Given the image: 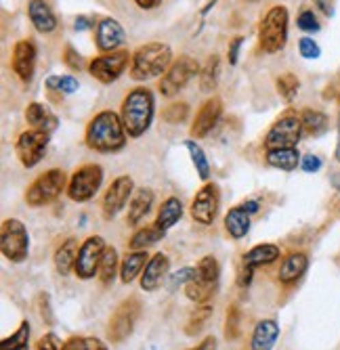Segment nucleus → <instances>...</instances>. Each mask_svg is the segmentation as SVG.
I'll return each mask as SVG.
<instances>
[{
  "instance_id": "obj_1",
  "label": "nucleus",
  "mask_w": 340,
  "mask_h": 350,
  "mask_svg": "<svg viewBox=\"0 0 340 350\" xmlns=\"http://www.w3.org/2000/svg\"><path fill=\"white\" fill-rule=\"evenodd\" d=\"M127 129L120 113L103 109L90 118L84 131V143L97 153H118L127 147Z\"/></svg>"
},
{
  "instance_id": "obj_2",
  "label": "nucleus",
  "mask_w": 340,
  "mask_h": 350,
  "mask_svg": "<svg viewBox=\"0 0 340 350\" xmlns=\"http://www.w3.org/2000/svg\"><path fill=\"white\" fill-rule=\"evenodd\" d=\"M156 116V99H153V92L145 86L133 88L120 107V118L125 122L127 135L131 139L143 137Z\"/></svg>"
},
{
  "instance_id": "obj_3",
  "label": "nucleus",
  "mask_w": 340,
  "mask_h": 350,
  "mask_svg": "<svg viewBox=\"0 0 340 350\" xmlns=\"http://www.w3.org/2000/svg\"><path fill=\"white\" fill-rule=\"evenodd\" d=\"M172 61V49L166 42H145L131 57V78L145 82L164 76Z\"/></svg>"
},
{
  "instance_id": "obj_4",
  "label": "nucleus",
  "mask_w": 340,
  "mask_h": 350,
  "mask_svg": "<svg viewBox=\"0 0 340 350\" xmlns=\"http://www.w3.org/2000/svg\"><path fill=\"white\" fill-rule=\"evenodd\" d=\"M290 13L284 5H275L267 11L259 25V46L267 55L280 53L288 42Z\"/></svg>"
},
{
  "instance_id": "obj_5",
  "label": "nucleus",
  "mask_w": 340,
  "mask_h": 350,
  "mask_svg": "<svg viewBox=\"0 0 340 350\" xmlns=\"http://www.w3.org/2000/svg\"><path fill=\"white\" fill-rule=\"evenodd\" d=\"M68 174L59 168H51L36 176V180L25 191V204L32 208H42L53 204L64 191H68Z\"/></svg>"
},
{
  "instance_id": "obj_6",
  "label": "nucleus",
  "mask_w": 340,
  "mask_h": 350,
  "mask_svg": "<svg viewBox=\"0 0 340 350\" xmlns=\"http://www.w3.org/2000/svg\"><path fill=\"white\" fill-rule=\"evenodd\" d=\"M0 250H3V256L13 265H21L27 260L29 233L19 218L3 220V227H0Z\"/></svg>"
},
{
  "instance_id": "obj_7",
  "label": "nucleus",
  "mask_w": 340,
  "mask_h": 350,
  "mask_svg": "<svg viewBox=\"0 0 340 350\" xmlns=\"http://www.w3.org/2000/svg\"><path fill=\"white\" fill-rule=\"evenodd\" d=\"M141 310H143V306L137 296H131L118 304V308L114 310L112 319H109V325H107V338L112 344H122L133 336L135 325L141 317Z\"/></svg>"
},
{
  "instance_id": "obj_8",
  "label": "nucleus",
  "mask_w": 340,
  "mask_h": 350,
  "mask_svg": "<svg viewBox=\"0 0 340 350\" xmlns=\"http://www.w3.org/2000/svg\"><path fill=\"white\" fill-rule=\"evenodd\" d=\"M103 183V168L99 164H84L68 180V198L78 204H86L97 196Z\"/></svg>"
},
{
  "instance_id": "obj_9",
  "label": "nucleus",
  "mask_w": 340,
  "mask_h": 350,
  "mask_svg": "<svg viewBox=\"0 0 340 350\" xmlns=\"http://www.w3.org/2000/svg\"><path fill=\"white\" fill-rule=\"evenodd\" d=\"M198 72H200V63L189 55H181L179 59L172 61V66L160 78L158 90L162 92V97H174V94H179L194 80V76H198Z\"/></svg>"
},
{
  "instance_id": "obj_10",
  "label": "nucleus",
  "mask_w": 340,
  "mask_h": 350,
  "mask_svg": "<svg viewBox=\"0 0 340 350\" xmlns=\"http://www.w3.org/2000/svg\"><path fill=\"white\" fill-rule=\"evenodd\" d=\"M131 53L120 49V51H114V53H103L95 59H90L88 63V74L95 78L97 82L101 84H112L116 82L125 70L129 68L131 63Z\"/></svg>"
},
{
  "instance_id": "obj_11",
  "label": "nucleus",
  "mask_w": 340,
  "mask_h": 350,
  "mask_svg": "<svg viewBox=\"0 0 340 350\" xmlns=\"http://www.w3.org/2000/svg\"><path fill=\"white\" fill-rule=\"evenodd\" d=\"M304 135L300 116L286 113L271 124L269 133L265 135V149H280V147H296L300 137Z\"/></svg>"
},
{
  "instance_id": "obj_12",
  "label": "nucleus",
  "mask_w": 340,
  "mask_h": 350,
  "mask_svg": "<svg viewBox=\"0 0 340 350\" xmlns=\"http://www.w3.org/2000/svg\"><path fill=\"white\" fill-rule=\"evenodd\" d=\"M280 256H282L280 247L273 245V243H259L252 250H248L241 258V267L237 273V285L239 288H248V285L252 283L254 271L261 267L273 265L275 260H280Z\"/></svg>"
},
{
  "instance_id": "obj_13",
  "label": "nucleus",
  "mask_w": 340,
  "mask_h": 350,
  "mask_svg": "<svg viewBox=\"0 0 340 350\" xmlns=\"http://www.w3.org/2000/svg\"><path fill=\"white\" fill-rule=\"evenodd\" d=\"M105 247H107V243L101 235H90L84 243H80L76 269H74L78 279L88 281V279H95V275H99V267L103 260Z\"/></svg>"
},
{
  "instance_id": "obj_14",
  "label": "nucleus",
  "mask_w": 340,
  "mask_h": 350,
  "mask_svg": "<svg viewBox=\"0 0 340 350\" xmlns=\"http://www.w3.org/2000/svg\"><path fill=\"white\" fill-rule=\"evenodd\" d=\"M49 141H51V135L34 131V129L21 133L15 141V153H17V160L21 162V166L23 168L38 166L49 149Z\"/></svg>"
},
{
  "instance_id": "obj_15",
  "label": "nucleus",
  "mask_w": 340,
  "mask_h": 350,
  "mask_svg": "<svg viewBox=\"0 0 340 350\" xmlns=\"http://www.w3.org/2000/svg\"><path fill=\"white\" fill-rule=\"evenodd\" d=\"M221 208V189L214 183H206L192 202V218L198 222V225H212L216 214H219Z\"/></svg>"
},
{
  "instance_id": "obj_16",
  "label": "nucleus",
  "mask_w": 340,
  "mask_h": 350,
  "mask_svg": "<svg viewBox=\"0 0 340 350\" xmlns=\"http://www.w3.org/2000/svg\"><path fill=\"white\" fill-rule=\"evenodd\" d=\"M135 196V180L129 174H122L112 180L103 196V218L112 220L120 214V210H125L129 200Z\"/></svg>"
},
{
  "instance_id": "obj_17",
  "label": "nucleus",
  "mask_w": 340,
  "mask_h": 350,
  "mask_svg": "<svg viewBox=\"0 0 340 350\" xmlns=\"http://www.w3.org/2000/svg\"><path fill=\"white\" fill-rule=\"evenodd\" d=\"M36 59H38V49H36V42L32 38H23V40L15 42L13 57H11V68L23 84H27L34 78Z\"/></svg>"
},
{
  "instance_id": "obj_18",
  "label": "nucleus",
  "mask_w": 340,
  "mask_h": 350,
  "mask_svg": "<svg viewBox=\"0 0 340 350\" xmlns=\"http://www.w3.org/2000/svg\"><path fill=\"white\" fill-rule=\"evenodd\" d=\"M127 42V31L114 17H103L95 23V44L99 53H114Z\"/></svg>"
},
{
  "instance_id": "obj_19",
  "label": "nucleus",
  "mask_w": 340,
  "mask_h": 350,
  "mask_svg": "<svg viewBox=\"0 0 340 350\" xmlns=\"http://www.w3.org/2000/svg\"><path fill=\"white\" fill-rule=\"evenodd\" d=\"M221 116H223V101L219 97H210L208 101H204L198 116H196V120H194V126L189 129L192 139L208 137L214 126L219 124Z\"/></svg>"
},
{
  "instance_id": "obj_20",
  "label": "nucleus",
  "mask_w": 340,
  "mask_h": 350,
  "mask_svg": "<svg viewBox=\"0 0 340 350\" xmlns=\"http://www.w3.org/2000/svg\"><path fill=\"white\" fill-rule=\"evenodd\" d=\"M168 269H170V258L166 256V254H162V252L153 254V256L149 258V262L145 265L141 277H139L141 290L147 294L156 292L164 283V279L168 277Z\"/></svg>"
},
{
  "instance_id": "obj_21",
  "label": "nucleus",
  "mask_w": 340,
  "mask_h": 350,
  "mask_svg": "<svg viewBox=\"0 0 340 350\" xmlns=\"http://www.w3.org/2000/svg\"><path fill=\"white\" fill-rule=\"evenodd\" d=\"M27 17L40 34H51L59 25L57 15L47 0H27Z\"/></svg>"
},
{
  "instance_id": "obj_22",
  "label": "nucleus",
  "mask_w": 340,
  "mask_h": 350,
  "mask_svg": "<svg viewBox=\"0 0 340 350\" xmlns=\"http://www.w3.org/2000/svg\"><path fill=\"white\" fill-rule=\"evenodd\" d=\"M25 122L32 126L34 131H40V133H47V135H51V133H55L57 131V126H59V120H57V116L44 105V103H38V101H34V103H29L27 107H25Z\"/></svg>"
},
{
  "instance_id": "obj_23",
  "label": "nucleus",
  "mask_w": 340,
  "mask_h": 350,
  "mask_svg": "<svg viewBox=\"0 0 340 350\" xmlns=\"http://www.w3.org/2000/svg\"><path fill=\"white\" fill-rule=\"evenodd\" d=\"M265 160L269 166L277 170L292 172L300 166L302 155L298 153L296 147H280V149H265Z\"/></svg>"
},
{
  "instance_id": "obj_24",
  "label": "nucleus",
  "mask_w": 340,
  "mask_h": 350,
  "mask_svg": "<svg viewBox=\"0 0 340 350\" xmlns=\"http://www.w3.org/2000/svg\"><path fill=\"white\" fill-rule=\"evenodd\" d=\"M309 269V258L306 254L302 252H292L288 254V256L284 258L282 267H280V273H277V277H280V281L284 285H292L296 283Z\"/></svg>"
},
{
  "instance_id": "obj_25",
  "label": "nucleus",
  "mask_w": 340,
  "mask_h": 350,
  "mask_svg": "<svg viewBox=\"0 0 340 350\" xmlns=\"http://www.w3.org/2000/svg\"><path fill=\"white\" fill-rule=\"evenodd\" d=\"M78 239L70 237L61 243L57 250H55V256H53V262H55V269L61 277H68L74 269H76V258H78Z\"/></svg>"
},
{
  "instance_id": "obj_26",
  "label": "nucleus",
  "mask_w": 340,
  "mask_h": 350,
  "mask_svg": "<svg viewBox=\"0 0 340 350\" xmlns=\"http://www.w3.org/2000/svg\"><path fill=\"white\" fill-rule=\"evenodd\" d=\"M277 338H280V325L275 319H263L257 323L250 340L252 350H273Z\"/></svg>"
},
{
  "instance_id": "obj_27",
  "label": "nucleus",
  "mask_w": 340,
  "mask_h": 350,
  "mask_svg": "<svg viewBox=\"0 0 340 350\" xmlns=\"http://www.w3.org/2000/svg\"><path fill=\"white\" fill-rule=\"evenodd\" d=\"M151 206H153V191L151 189H137L135 196L129 204V216H127V222L131 227H137L139 222L151 212Z\"/></svg>"
},
{
  "instance_id": "obj_28",
  "label": "nucleus",
  "mask_w": 340,
  "mask_h": 350,
  "mask_svg": "<svg viewBox=\"0 0 340 350\" xmlns=\"http://www.w3.org/2000/svg\"><path fill=\"white\" fill-rule=\"evenodd\" d=\"M149 262V256H147V250H137V252H131L125 256L120 265V279L122 283H133L137 277H141L145 265Z\"/></svg>"
},
{
  "instance_id": "obj_29",
  "label": "nucleus",
  "mask_w": 340,
  "mask_h": 350,
  "mask_svg": "<svg viewBox=\"0 0 340 350\" xmlns=\"http://www.w3.org/2000/svg\"><path fill=\"white\" fill-rule=\"evenodd\" d=\"M225 231L233 239H244L250 231V214L246 212L241 206H233L225 214Z\"/></svg>"
},
{
  "instance_id": "obj_30",
  "label": "nucleus",
  "mask_w": 340,
  "mask_h": 350,
  "mask_svg": "<svg viewBox=\"0 0 340 350\" xmlns=\"http://www.w3.org/2000/svg\"><path fill=\"white\" fill-rule=\"evenodd\" d=\"M183 202L179 198H168L162 202L160 210H158V216H156V225L164 231H168L170 227H174L176 222L183 218Z\"/></svg>"
},
{
  "instance_id": "obj_31",
  "label": "nucleus",
  "mask_w": 340,
  "mask_h": 350,
  "mask_svg": "<svg viewBox=\"0 0 340 350\" xmlns=\"http://www.w3.org/2000/svg\"><path fill=\"white\" fill-rule=\"evenodd\" d=\"M300 122H302L304 133L311 135V137H322L330 129V118L324 111L311 109V107H306V109L300 111Z\"/></svg>"
},
{
  "instance_id": "obj_32",
  "label": "nucleus",
  "mask_w": 340,
  "mask_h": 350,
  "mask_svg": "<svg viewBox=\"0 0 340 350\" xmlns=\"http://www.w3.org/2000/svg\"><path fill=\"white\" fill-rule=\"evenodd\" d=\"M164 235H166V231L160 229V227L156 225V222H153V225L141 227V229H137V231L133 233V237H131V241H129V247H131L133 252H137V250H147L149 245H153V243H158L160 239H164Z\"/></svg>"
},
{
  "instance_id": "obj_33",
  "label": "nucleus",
  "mask_w": 340,
  "mask_h": 350,
  "mask_svg": "<svg viewBox=\"0 0 340 350\" xmlns=\"http://www.w3.org/2000/svg\"><path fill=\"white\" fill-rule=\"evenodd\" d=\"M219 76H221V57L212 55V57H208L206 66L200 70V90L214 92L216 84H219Z\"/></svg>"
},
{
  "instance_id": "obj_34",
  "label": "nucleus",
  "mask_w": 340,
  "mask_h": 350,
  "mask_svg": "<svg viewBox=\"0 0 340 350\" xmlns=\"http://www.w3.org/2000/svg\"><path fill=\"white\" fill-rule=\"evenodd\" d=\"M216 285L219 283H210V281H202V279H194L185 285V294L187 298L196 304H206L214 294H216Z\"/></svg>"
},
{
  "instance_id": "obj_35",
  "label": "nucleus",
  "mask_w": 340,
  "mask_h": 350,
  "mask_svg": "<svg viewBox=\"0 0 340 350\" xmlns=\"http://www.w3.org/2000/svg\"><path fill=\"white\" fill-rule=\"evenodd\" d=\"M185 149L189 151L192 164H194L198 176L202 180H208L210 178V162H208V157H206V151L200 147V143H196V139H187V141H185Z\"/></svg>"
},
{
  "instance_id": "obj_36",
  "label": "nucleus",
  "mask_w": 340,
  "mask_h": 350,
  "mask_svg": "<svg viewBox=\"0 0 340 350\" xmlns=\"http://www.w3.org/2000/svg\"><path fill=\"white\" fill-rule=\"evenodd\" d=\"M212 312H214V310H212L210 304H200V306L189 314L187 323H185V334H187V336H198V334L206 327V323L210 321Z\"/></svg>"
},
{
  "instance_id": "obj_37",
  "label": "nucleus",
  "mask_w": 340,
  "mask_h": 350,
  "mask_svg": "<svg viewBox=\"0 0 340 350\" xmlns=\"http://www.w3.org/2000/svg\"><path fill=\"white\" fill-rule=\"evenodd\" d=\"M29 334H32L29 323L21 321L15 334H11L9 338L0 342V350H29Z\"/></svg>"
},
{
  "instance_id": "obj_38",
  "label": "nucleus",
  "mask_w": 340,
  "mask_h": 350,
  "mask_svg": "<svg viewBox=\"0 0 340 350\" xmlns=\"http://www.w3.org/2000/svg\"><path fill=\"white\" fill-rule=\"evenodd\" d=\"M298 88H300V80L294 74H290V72L275 78V90H277V94H280V97L286 103H292L296 99Z\"/></svg>"
},
{
  "instance_id": "obj_39",
  "label": "nucleus",
  "mask_w": 340,
  "mask_h": 350,
  "mask_svg": "<svg viewBox=\"0 0 340 350\" xmlns=\"http://www.w3.org/2000/svg\"><path fill=\"white\" fill-rule=\"evenodd\" d=\"M120 256H118V250L114 245H107L105 247V254H103V260H101V267H99V279L103 283H112L118 269H120Z\"/></svg>"
},
{
  "instance_id": "obj_40",
  "label": "nucleus",
  "mask_w": 340,
  "mask_h": 350,
  "mask_svg": "<svg viewBox=\"0 0 340 350\" xmlns=\"http://www.w3.org/2000/svg\"><path fill=\"white\" fill-rule=\"evenodd\" d=\"M47 90L51 94L61 92V94H74L80 88V82L74 76H49L44 82Z\"/></svg>"
},
{
  "instance_id": "obj_41",
  "label": "nucleus",
  "mask_w": 340,
  "mask_h": 350,
  "mask_svg": "<svg viewBox=\"0 0 340 350\" xmlns=\"http://www.w3.org/2000/svg\"><path fill=\"white\" fill-rule=\"evenodd\" d=\"M64 350H109V348L99 338H92V336H72L70 340H66Z\"/></svg>"
},
{
  "instance_id": "obj_42",
  "label": "nucleus",
  "mask_w": 340,
  "mask_h": 350,
  "mask_svg": "<svg viewBox=\"0 0 340 350\" xmlns=\"http://www.w3.org/2000/svg\"><path fill=\"white\" fill-rule=\"evenodd\" d=\"M198 279L202 281H210V283H219V275H221V267H219V260L214 256H204L200 262H198Z\"/></svg>"
},
{
  "instance_id": "obj_43",
  "label": "nucleus",
  "mask_w": 340,
  "mask_h": 350,
  "mask_svg": "<svg viewBox=\"0 0 340 350\" xmlns=\"http://www.w3.org/2000/svg\"><path fill=\"white\" fill-rule=\"evenodd\" d=\"M239 334H241V312L235 304H231L225 314V338L237 340Z\"/></svg>"
},
{
  "instance_id": "obj_44",
  "label": "nucleus",
  "mask_w": 340,
  "mask_h": 350,
  "mask_svg": "<svg viewBox=\"0 0 340 350\" xmlns=\"http://www.w3.org/2000/svg\"><path fill=\"white\" fill-rule=\"evenodd\" d=\"M189 118V105L183 103V101H176V103H170L168 107H164L162 111V120L168 122V124H181Z\"/></svg>"
},
{
  "instance_id": "obj_45",
  "label": "nucleus",
  "mask_w": 340,
  "mask_h": 350,
  "mask_svg": "<svg viewBox=\"0 0 340 350\" xmlns=\"http://www.w3.org/2000/svg\"><path fill=\"white\" fill-rule=\"evenodd\" d=\"M198 277V269H194V267H185V269H181V271H176L172 277H168V290L170 292H174L176 288H185L189 281H194Z\"/></svg>"
},
{
  "instance_id": "obj_46",
  "label": "nucleus",
  "mask_w": 340,
  "mask_h": 350,
  "mask_svg": "<svg viewBox=\"0 0 340 350\" xmlns=\"http://www.w3.org/2000/svg\"><path fill=\"white\" fill-rule=\"evenodd\" d=\"M296 25L298 29L306 31V34H313V31H319V21H317V15L311 11V9H304L298 13L296 17Z\"/></svg>"
},
{
  "instance_id": "obj_47",
  "label": "nucleus",
  "mask_w": 340,
  "mask_h": 350,
  "mask_svg": "<svg viewBox=\"0 0 340 350\" xmlns=\"http://www.w3.org/2000/svg\"><path fill=\"white\" fill-rule=\"evenodd\" d=\"M298 53H300V57H302V59L315 61V59H319L322 49H319V44H317L313 38L304 36V38H300V40H298Z\"/></svg>"
},
{
  "instance_id": "obj_48",
  "label": "nucleus",
  "mask_w": 340,
  "mask_h": 350,
  "mask_svg": "<svg viewBox=\"0 0 340 350\" xmlns=\"http://www.w3.org/2000/svg\"><path fill=\"white\" fill-rule=\"evenodd\" d=\"M64 61H66V66H68L72 72H82V70L86 68L82 55H80L74 46H66V51H64Z\"/></svg>"
},
{
  "instance_id": "obj_49",
  "label": "nucleus",
  "mask_w": 340,
  "mask_h": 350,
  "mask_svg": "<svg viewBox=\"0 0 340 350\" xmlns=\"http://www.w3.org/2000/svg\"><path fill=\"white\" fill-rule=\"evenodd\" d=\"M64 344H66V342H61V338H59L57 334L49 332V334H44L42 338H38L34 350H64Z\"/></svg>"
},
{
  "instance_id": "obj_50",
  "label": "nucleus",
  "mask_w": 340,
  "mask_h": 350,
  "mask_svg": "<svg viewBox=\"0 0 340 350\" xmlns=\"http://www.w3.org/2000/svg\"><path fill=\"white\" fill-rule=\"evenodd\" d=\"M322 166H324L322 157H319V155H313V153L302 155V160H300V170L306 172V174H315V172H319Z\"/></svg>"
},
{
  "instance_id": "obj_51",
  "label": "nucleus",
  "mask_w": 340,
  "mask_h": 350,
  "mask_svg": "<svg viewBox=\"0 0 340 350\" xmlns=\"http://www.w3.org/2000/svg\"><path fill=\"white\" fill-rule=\"evenodd\" d=\"M244 44V38L241 36H235L231 42H229V49H227V59H229V66H237V59H239V49Z\"/></svg>"
},
{
  "instance_id": "obj_52",
  "label": "nucleus",
  "mask_w": 340,
  "mask_h": 350,
  "mask_svg": "<svg viewBox=\"0 0 340 350\" xmlns=\"http://www.w3.org/2000/svg\"><path fill=\"white\" fill-rule=\"evenodd\" d=\"M38 306H40V317H42V321L51 325V323H53V314H51V306H49V296H47V294H40Z\"/></svg>"
},
{
  "instance_id": "obj_53",
  "label": "nucleus",
  "mask_w": 340,
  "mask_h": 350,
  "mask_svg": "<svg viewBox=\"0 0 340 350\" xmlns=\"http://www.w3.org/2000/svg\"><path fill=\"white\" fill-rule=\"evenodd\" d=\"M315 7L326 15V17H332L334 15V0H313Z\"/></svg>"
},
{
  "instance_id": "obj_54",
  "label": "nucleus",
  "mask_w": 340,
  "mask_h": 350,
  "mask_svg": "<svg viewBox=\"0 0 340 350\" xmlns=\"http://www.w3.org/2000/svg\"><path fill=\"white\" fill-rule=\"evenodd\" d=\"M187 350H216V338L214 336H208L200 344H196L194 348H187Z\"/></svg>"
},
{
  "instance_id": "obj_55",
  "label": "nucleus",
  "mask_w": 340,
  "mask_h": 350,
  "mask_svg": "<svg viewBox=\"0 0 340 350\" xmlns=\"http://www.w3.org/2000/svg\"><path fill=\"white\" fill-rule=\"evenodd\" d=\"M133 3L139 7V9H143V11H151V9H156L162 0H133Z\"/></svg>"
},
{
  "instance_id": "obj_56",
  "label": "nucleus",
  "mask_w": 340,
  "mask_h": 350,
  "mask_svg": "<svg viewBox=\"0 0 340 350\" xmlns=\"http://www.w3.org/2000/svg\"><path fill=\"white\" fill-rule=\"evenodd\" d=\"M241 208L248 212V214H257L259 210H261V204L257 202V200H246L244 204H241Z\"/></svg>"
},
{
  "instance_id": "obj_57",
  "label": "nucleus",
  "mask_w": 340,
  "mask_h": 350,
  "mask_svg": "<svg viewBox=\"0 0 340 350\" xmlns=\"http://www.w3.org/2000/svg\"><path fill=\"white\" fill-rule=\"evenodd\" d=\"M90 25H92V23H90V19H88V17H84V15L76 17V21H74V27H76V29H80V31H82V29H88Z\"/></svg>"
},
{
  "instance_id": "obj_58",
  "label": "nucleus",
  "mask_w": 340,
  "mask_h": 350,
  "mask_svg": "<svg viewBox=\"0 0 340 350\" xmlns=\"http://www.w3.org/2000/svg\"><path fill=\"white\" fill-rule=\"evenodd\" d=\"M334 160L340 162V122H338V145H336V151H334Z\"/></svg>"
},
{
  "instance_id": "obj_59",
  "label": "nucleus",
  "mask_w": 340,
  "mask_h": 350,
  "mask_svg": "<svg viewBox=\"0 0 340 350\" xmlns=\"http://www.w3.org/2000/svg\"><path fill=\"white\" fill-rule=\"evenodd\" d=\"M246 3H259V0H246Z\"/></svg>"
},
{
  "instance_id": "obj_60",
  "label": "nucleus",
  "mask_w": 340,
  "mask_h": 350,
  "mask_svg": "<svg viewBox=\"0 0 340 350\" xmlns=\"http://www.w3.org/2000/svg\"><path fill=\"white\" fill-rule=\"evenodd\" d=\"M338 99H340V94H338Z\"/></svg>"
}]
</instances>
